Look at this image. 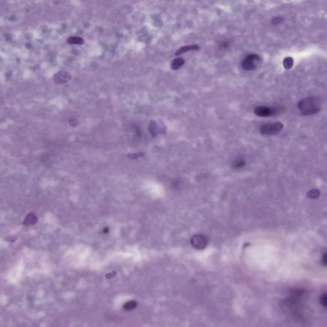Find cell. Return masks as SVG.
I'll return each mask as SVG.
<instances>
[{"label": "cell", "instance_id": "1", "mask_svg": "<svg viewBox=\"0 0 327 327\" xmlns=\"http://www.w3.org/2000/svg\"><path fill=\"white\" fill-rule=\"evenodd\" d=\"M320 103L321 100L318 97L311 96L300 100L297 106L302 115L309 116L316 114L320 111Z\"/></svg>", "mask_w": 327, "mask_h": 327}, {"label": "cell", "instance_id": "2", "mask_svg": "<svg viewBox=\"0 0 327 327\" xmlns=\"http://www.w3.org/2000/svg\"><path fill=\"white\" fill-rule=\"evenodd\" d=\"M261 60L260 57L257 54L252 53L245 57L241 63V67L245 71H250L256 69L257 67V63Z\"/></svg>", "mask_w": 327, "mask_h": 327}, {"label": "cell", "instance_id": "3", "mask_svg": "<svg viewBox=\"0 0 327 327\" xmlns=\"http://www.w3.org/2000/svg\"><path fill=\"white\" fill-rule=\"evenodd\" d=\"M281 122L268 123L263 125L260 129V134L263 136H271L276 134L281 131L283 128Z\"/></svg>", "mask_w": 327, "mask_h": 327}, {"label": "cell", "instance_id": "4", "mask_svg": "<svg viewBox=\"0 0 327 327\" xmlns=\"http://www.w3.org/2000/svg\"><path fill=\"white\" fill-rule=\"evenodd\" d=\"M282 108L280 107L270 108L267 106H259L254 110L255 115L260 117H267L276 115L282 111Z\"/></svg>", "mask_w": 327, "mask_h": 327}, {"label": "cell", "instance_id": "5", "mask_svg": "<svg viewBox=\"0 0 327 327\" xmlns=\"http://www.w3.org/2000/svg\"><path fill=\"white\" fill-rule=\"evenodd\" d=\"M191 243L194 248L198 250L205 249L208 244L206 237L202 235H196L192 237Z\"/></svg>", "mask_w": 327, "mask_h": 327}, {"label": "cell", "instance_id": "6", "mask_svg": "<svg viewBox=\"0 0 327 327\" xmlns=\"http://www.w3.org/2000/svg\"><path fill=\"white\" fill-rule=\"evenodd\" d=\"M71 78V75L70 73L66 71H59L54 75L53 76L55 82L57 84H65L69 81Z\"/></svg>", "mask_w": 327, "mask_h": 327}, {"label": "cell", "instance_id": "7", "mask_svg": "<svg viewBox=\"0 0 327 327\" xmlns=\"http://www.w3.org/2000/svg\"><path fill=\"white\" fill-rule=\"evenodd\" d=\"M200 48L199 47L196 45H192L188 46H185L180 48L175 53L176 56L181 55L190 50H198Z\"/></svg>", "mask_w": 327, "mask_h": 327}, {"label": "cell", "instance_id": "8", "mask_svg": "<svg viewBox=\"0 0 327 327\" xmlns=\"http://www.w3.org/2000/svg\"><path fill=\"white\" fill-rule=\"evenodd\" d=\"M37 221V217L33 213H30L26 217L23 224L25 226H31L35 224Z\"/></svg>", "mask_w": 327, "mask_h": 327}, {"label": "cell", "instance_id": "9", "mask_svg": "<svg viewBox=\"0 0 327 327\" xmlns=\"http://www.w3.org/2000/svg\"><path fill=\"white\" fill-rule=\"evenodd\" d=\"M184 60L183 59L180 58H176L172 61L171 64V68L173 70L175 71L184 65Z\"/></svg>", "mask_w": 327, "mask_h": 327}, {"label": "cell", "instance_id": "10", "mask_svg": "<svg viewBox=\"0 0 327 327\" xmlns=\"http://www.w3.org/2000/svg\"><path fill=\"white\" fill-rule=\"evenodd\" d=\"M67 42L69 44L82 45L84 44L85 41L84 39L81 37L72 36L68 39Z\"/></svg>", "mask_w": 327, "mask_h": 327}, {"label": "cell", "instance_id": "11", "mask_svg": "<svg viewBox=\"0 0 327 327\" xmlns=\"http://www.w3.org/2000/svg\"><path fill=\"white\" fill-rule=\"evenodd\" d=\"M320 192L319 190L314 189L310 190L307 193L306 196L308 198L311 199H316L319 198Z\"/></svg>", "mask_w": 327, "mask_h": 327}, {"label": "cell", "instance_id": "12", "mask_svg": "<svg viewBox=\"0 0 327 327\" xmlns=\"http://www.w3.org/2000/svg\"><path fill=\"white\" fill-rule=\"evenodd\" d=\"M293 60L290 57L286 58L284 60L283 65L284 68L287 69H291L293 65Z\"/></svg>", "mask_w": 327, "mask_h": 327}, {"label": "cell", "instance_id": "13", "mask_svg": "<svg viewBox=\"0 0 327 327\" xmlns=\"http://www.w3.org/2000/svg\"><path fill=\"white\" fill-rule=\"evenodd\" d=\"M137 303L135 301H131L126 302L123 305V308L126 310H131L136 307Z\"/></svg>", "mask_w": 327, "mask_h": 327}, {"label": "cell", "instance_id": "14", "mask_svg": "<svg viewBox=\"0 0 327 327\" xmlns=\"http://www.w3.org/2000/svg\"><path fill=\"white\" fill-rule=\"evenodd\" d=\"M145 155V153L141 152L138 153H132V154H129L127 155L128 157L131 159H134L139 157H140Z\"/></svg>", "mask_w": 327, "mask_h": 327}, {"label": "cell", "instance_id": "15", "mask_svg": "<svg viewBox=\"0 0 327 327\" xmlns=\"http://www.w3.org/2000/svg\"><path fill=\"white\" fill-rule=\"evenodd\" d=\"M245 164V162L244 161H242V160H238L233 163V166H234L235 168L238 169L241 168L242 166H244Z\"/></svg>", "mask_w": 327, "mask_h": 327}, {"label": "cell", "instance_id": "16", "mask_svg": "<svg viewBox=\"0 0 327 327\" xmlns=\"http://www.w3.org/2000/svg\"><path fill=\"white\" fill-rule=\"evenodd\" d=\"M321 304L325 307L327 306V295L326 293L323 294L321 296L320 300Z\"/></svg>", "mask_w": 327, "mask_h": 327}, {"label": "cell", "instance_id": "17", "mask_svg": "<svg viewBox=\"0 0 327 327\" xmlns=\"http://www.w3.org/2000/svg\"><path fill=\"white\" fill-rule=\"evenodd\" d=\"M79 124L78 120L76 119L72 118L70 119L69 124L70 126L73 127H75L77 126Z\"/></svg>", "mask_w": 327, "mask_h": 327}, {"label": "cell", "instance_id": "18", "mask_svg": "<svg viewBox=\"0 0 327 327\" xmlns=\"http://www.w3.org/2000/svg\"><path fill=\"white\" fill-rule=\"evenodd\" d=\"M116 272L115 271H113L106 274V278L107 279H110L113 277L116 276Z\"/></svg>", "mask_w": 327, "mask_h": 327}, {"label": "cell", "instance_id": "19", "mask_svg": "<svg viewBox=\"0 0 327 327\" xmlns=\"http://www.w3.org/2000/svg\"><path fill=\"white\" fill-rule=\"evenodd\" d=\"M322 262L324 265L326 266L327 264V255L326 253H325L323 255L322 258Z\"/></svg>", "mask_w": 327, "mask_h": 327}, {"label": "cell", "instance_id": "20", "mask_svg": "<svg viewBox=\"0 0 327 327\" xmlns=\"http://www.w3.org/2000/svg\"><path fill=\"white\" fill-rule=\"evenodd\" d=\"M282 21V19L281 18L278 17V18H275L274 19H273V20L272 21V22H273V23H275V24H276V23H277L278 22L279 23L280 22H281Z\"/></svg>", "mask_w": 327, "mask_h": 327}, {"label": "cell", "instance_id": "21", "mask_svg": "<svg viewBox=\"0 0 327 327\" xmlns=\"http://www.w3.org/2000/svg\"><path fill=\"white\" fill-rule=\"evenodd\" d=\"M6 240H7V241L9 242H13L15 241V238L13 237H9L6 238Z\"/></svg>", "mask_w": 327, "mask_h": 327}, {"label": "cell", "instance_id": "22", "mask_svg": "<svg viewBox=\"0 0 327 327\" xmlns=\"http://www.w3.org/2000/svg\"><path fill=\"white\" fill-rule=\"evenodd\" d=\"M229 46V43L227 42H224L222 43L221 46L223 48H226Z\"/></svg>", "mask_w": 327, "mask_h": 327}]
</instances>
